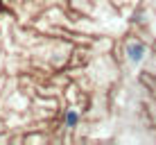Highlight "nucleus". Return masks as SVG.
<instances>
[{"instance_id":"f257e3e1","label":"nucleus","mask_w":156,"mask_h":145,"mask_svg":"<svg viewBox=\"0 0 156 145\" xmlns=\"http://www.w3.org/2000/svg\"><path fill=\"white\" fill-rule=\"evenodd\" d=\"M125 55H127V61L136 68V66H140L145 61V57H147V45H145L143 41H129L125 45Z\"/></svg>"},{"instance_id":"f03ea898","label":"nucleus","mask_w":156,"mask_h":145,"mask_svg":"<svg viewBox=\"0 0 156 145\" xmlns=\"http://www.w3.org/2000/svg\"><path fill=\"white\" fill-rule=\"evenodd\" d=\"M77 122H79V114L75 109H68L66 116H63V125L66 127H77Z\"/></svg>"}]
</instances>
